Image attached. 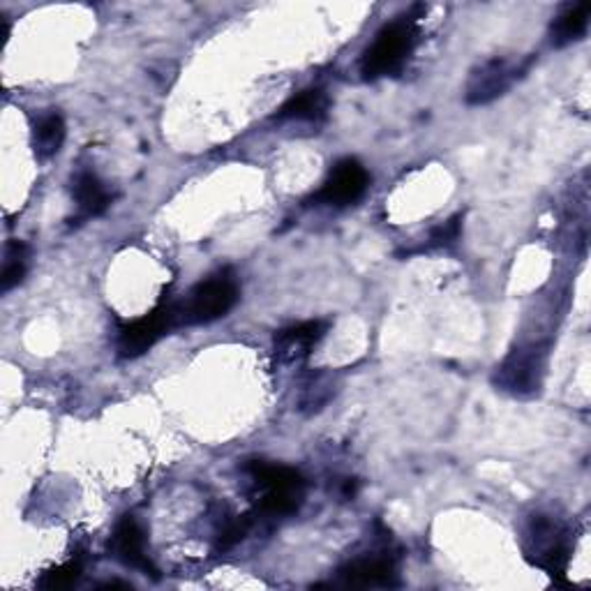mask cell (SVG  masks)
Instances as JSON below:
<instances>
[{
	"mask_svg": "<svg viewBox=\"0 0 591 591\" xmlns=\"http://www.w3.org/2000/svg\"><path fill=\"white\" fill-rule=\"evenodd\" d=\"M416 19H418L416 14H405L381 28L375 42L360 59V72L365 79H381L388 74H396L405 68L418 42Z\"/></svg>",
	"mask_w": 591,
	"mask_h": 591,
	"instance_id": "cell-1",
	"label": "cell"
},
{
	"mask_svg": "<svg viewBox=\"0 0 591 591\" xmlns=\"http://www.w3.org/2000/svg\"><path fill=\"white\" fill-rule=\"evenodd\" d=\"M247 473L259 488V509L271 516H292L305 499V478L300 471L283 465L249 462Z\"/></svg>",
	"mask_w": 591,
	"mask_h": 591,
	"instance_id": "cell-2",
	"label": "cell"
},
{
	"mask_svg": "<svg viewBox=\"0 0 591 591\" xmlns=\"http://www.w3.org/2000/svg\"><path fill=\"white\" fill-rule=\"evenodd\" d=\"M236 300L238 279L230 268H224L196 285L190 296L179 305L181 324H211L224 315H230Z\"/></svg>",
	"mask_w": 591,
	"mask_h": 591,
	"instance_id": "cell-3",
	"label": "cell"
},
{
	"mask_svg": "<svg viewBox=\"0 0 591 591\" xmlns=\"http://www.w3.org/2000/svg\"><path fill=\"white\" fill-rule=\"evenodd\" d=\"M176 324H181L179 303H164L155 307L151 315L134 319L119 330V354L123 358H136L146 354Z\"/></svg>",
	"mask_w": 591,
	"mask_h": 591,
	"instance_id": "cell-4",
	"label": "cell"
},
{
	"mask_svg": "<svg viewBox=\"0 0 591 591\" xmlns=\"http://www.w3.org/2000/svg\"><path fill=\"white\" fill-rule=\"evenodd\" d=\"M531 561L552 575H564L569 567V543L564 529L552 522L548 516H533L529 524V548Z\"/></svg>",
	"mask_w": 591,
	"mask_h": 591,
	"instance_id": "cell-5",
	"label": "cell"
},
{
	"mask_svg": "<svg viewBox=\"0 0 591 591\" xmlns=\"http://www.w3.org/2000/svg\"><path fill=\"white\" fill-rule=\"evenodd\" d=\"M370 185V174L358 160L337 162L324 187L315 194V202L324 206H349L358 202Z\"/></svg>",
	"mask_w": 591,
	"mask_h": 591,
	"instance_id": "cell-6",
	"label": "cell"
},
{
	"mask_svg": "<svg viewBox=\"0 0 591 591\" xmlns=\"http://www.w3.org/2000/svg\"><path fill=\"white\" fill-rule=\"evenodd\" d=\"M529 65V63H527ZM527 65H511L503 59H492L471 72L467 83L469 104H488L509 91L516 79L527 70Z\"/></svg>",
	"mask_w": 591,
	"mask_h": 591,
	"instance_id": "cell-7",
	"label": "cell"
},
{
	"mask_svg": "<svg viewBox=\"0 0 591 591\" xmlns=\"http://www.w3.org/2000/svg\"><path fill=\"white\" fill-rule=\"evenodd\" d=\"M111 552L130 569H139L146 575H157L146 554V533L134 516H123L111 537Z\"/></svg>",
	"mask_w": 591,
	"mask_h": 591,
	"instance_id": "cell-8",
	"label": "cell"
},
{
	"mask_svg": "<svg viewBox=\"0 0 591 591\" xmlns=\"http://www.w3.org/2000/svg\"><path fill=\"white\" fill-rule=\"evenodd\" d=\"M541 373H543V358L539 349L516 351L503 360L497 373V384L503 390H511L518 396V393L537 390L541 384Z\"/></svg>",
	"mask_w": 591,
	"mask_h": 591,
	"instance_id": "cell-9",
	"label": "cell"
},
{
	"mask_svg": "<svg viewBox=\"0 0 591 591\" xmlns=\"http://www.w3.org/2000/svg\"><path fill=\"white\" fill-rule=\"evenodd\" d=\"M324 333H326V326L322 322H305V324L279 330L275 337V356L289 365L300 363L322 340Z\"/></svg>",
	"mask_w": 591,
	"mask_h": 591,
	"instance_id": "cell-10",
	"label": "cell"
},
{
	"mask_svg": "<svg viewBox=\"0 0 591 591\" xmlns=\"http://www.w3.org/2000/svg\"><path fill=\"white\" fill-rule=\"evenodd\" d=\"M345 584L351 587H398V569L388 557L358 559L340 571Z\"/></svg>",
	"mask_w": 591,
	"mask_h": 591,
	"instance_id": "cell-11",
	"label": "cell"
},
{
	"mask_svg": "<svg viewBox=\"0 0 591 591\" xmlns=\"http://www.w3.org/2000/svg\"><path fill=\"white\" fill-rule=\"evenodd\" d=\"M77 215L81 220L100 217L111 206V194L95 174H79L72 187Z\"/></svg>",
	"mask_w": 591,
	"mask_h": 591,
	"instance_id": "cell-12",
	"label": "cell"
},
{
	"mask_svg": "<svg viewBox=\"0 0 591 591\" xmlns=\"http://www.w3.org/2000/svg\"><path fill=\"white\" fill-rule=\"evenodd\" d=\"M589 14H591L589 3H573L561 8V12L554 17L550 26L552 47H569L582 40L589 28Z\"/></svg>",
	"mask_w": 591,
	"mask_h": 591,
	"instance_id": "cell-13",
	"label": "cell"
},
{
	"mask_svg": "<svg viewBox=\"0 0 591 591\" xmlns=\"http://www.w3.org/2000/svg\"><path fill=\"white\" fill-rule=\"evenodd\" d=\"M328 98L322 89H307L298 95L289 98L275 114V121H303V123H317L326 119Z\"/></svg>",
	"mask_w": 591,
	"mask_h": 591,
	"instance_id": "cell-14",
	"label": "cell"
},
{
	"mask_svg": "<svg viewBox=\"0 0 591 591\" xmlns=\"http://www.w3.org/2000/svg\"><path fill=\"white\" fill-rule=\"evenodd\" d=\"M65 121L61 114H55V111H51V114H44L35 128H33V149H35V155L40 160H49L53 157L55 153H59L63 149V142H65Z\"/></svg>",
	"mask_w": 591,
	"mask_h": 591,
	"instance_id": "cell-15",
	"label": "cell"
},
{
	"mask_svg": "<svg viewBox=\"0 0 591 591\" xmlns=\"http://www.w3.org/2000/svg\"><path fill=\"white\" fill-rule=\"evenodd\" d=\"M26 262H28V247L21 241H10L6 247V262H3V275H0V289L3 294L12 292L26 275Z\"/></svg>",
	"mask_w": 591,
	"mask_h": 591,
	"instance_id": "cell-16",
	"label": "cell"
},
{
	"mask_svg": "<svg viewBox=\"0 0 591 591\" xmlns=\"http://www.w3.org/2000/svg\"><path fill=\"white\" fill-rule=\"evenodd\" d=\"M81 575V564L79 561H68L63 567H55L51 571H47L40 580L42 589H68L72 587Z\"/></svg>",
	"mask_w": 591,
	"mask_h": 591,
	"instance_id": "cell-17",
	"label": "cell"
},
{
	"mask_svg": "<svg viewBox=\"0 0 591 591\" xmlns=\"http://www.w3.org/2000/svg\"><path fill=\"white\" fill-rule=\"evenodd\" d=\"M462 217L456 215V217H450L448 222H444L441 227H437L430 236V247H448V245H454L458 243L460 238V230H462Z\"/></svg>",
	"mask_w": 591,
	"mask_h": 591,
	"instance_id": "cell-18",
	"label": "cell"
}]
</instances>
